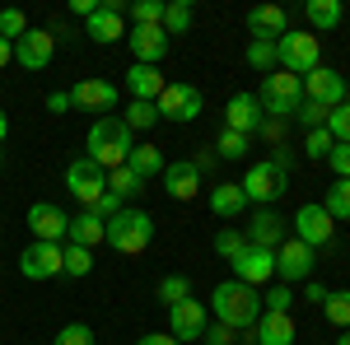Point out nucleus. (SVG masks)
Here are the masks:
<instances>
[{
    "label": "nucleus",
    "mask_w": 350,
    "mask_h": 345,
    "mask_svg": "<svg viewBox=\"0 0 350 345\" xmlns=\"http://www.w3.org/2000/svg\"><path fill=\"white\" fill-rule=\"evenodd\" d=\"M211 313H215V322H224V327L247 331L252 322L262 318V290H252V285H243V280H219L215 290H211Z\"/></svg>",
    "instance_id": "nucleus-1"
},
{
    "label": "nucleus",
    "mask_w": 350,
    "mask_h": 345,
    "mask_svg": "<svg viewBox=\"0 0 350 345\" xmlns=\"http://www.w3.org/2000/svg\"><path fill=\"white\" fill-rule=\"evenodd\" d=\"M131 150H135V140H131V126L122 117H98L89 126V154L84 159H94L103 173L122 168V163L131 159Z\"/></svg>",
    "instance_id": "nucleus-2"
},
{
    "label": "nucleus",
    "mask_w": 350,
    "mask_h": 345,
    "mask_svg": "<svg viewBox=\"0 0 350 345\" xmlns=\"http://www.w3.org/2000/svg\"><path fill=\"white\" fill-rule=\"evenodd\" d=\"M112 252H122V257H140L150 243H154V219L145 210H131V206H122V210L108 219V238H103Z\"/></svg>",
    "instance_id": "nucleus-3"
},
{
    "label": "nucleus",
    "mask_w": 350,
    "mask_h": 345,
    "mask_svg": "<svg viewBox=\"0 0 350 345\" xmlns=\"http://www.w3.org/2000/svg\"><path fill=\"white\" fill-rule=\"evenodd\" d=\"M323 66V42H318V33H308V28H290L280 42H275V70H285V75H308V70H318Z\"/></svg>",
    "instance_id": "nucleus-4"
},
{
    "label": "nucleus",
    "mask_w": 350,
    "mask_h": 345,
    "mask_svg": "<svg viewBox=\"0 0 350 345\" xmlns=\"http://www.w3.org/2000/svg\"><path fill=\"white\" fill-rule=\"evenodd\" d=\"M257 103H262V112H271L275 122H290L299 112V103H304V80H299V75H285V70H271L267 80H262Z\"/></svg>",
    "instance_id": "nucleus-5"
},
{
    "label": "nucleus",
    "mask_w": 350,
    "mask_h": 345,
    "mask_svg": "<svg viewBox=\"0 0 350 345\" xmlns=\"http://www.w3.org/2000/svg\"><path fill=\"white\" fill-rule=\"evenodd\" d=\"M239 187H243L247 201H257V206H275V201L285 196V187H290V168L275 163V159H262V163H252V168L243 173Z\"/></svg>",
    "instance_id": "nucleus-6"
},
{
    "label": "nucleus",
    "mask_w": 350,
    "mask_h": 345,
    "mask_svg": "<svg viewBox=\"0 0 350 345\" xmlns=\"http://www.w3.org/2000/svg\"><path fill=\"white\" fill-rule=\"evenodd\" d=\"M313 266H318V252H313L308 243L285 238L275 247V275H280V285H290V290H295L299 280H304V285L313 280Z\"/></svg>",
    "instance_id": "nucleus-7"
},
{
    "label": "nucleus",
    "mask_w": 350,
    "mask_h": 345,
    "mask_svg": "<svg viewBox=\"0 0 350 345\" xmlns=\"http://www.w3.org/2000/svg\"><path fill=\"white\" fill-rule=\"evenodd\" d=\"M159 122H178V126H187V122H196L201 117V89L187 80H168V89L159 94Z\"/></svg>",
    "instance_id": "nucleus-8"
},
{
    "label": "nucleus",
    "mask_w": 350,
    "mask_h": 345,
    "mask_svg": "<svg viewBox=\"0 0 350 345\" xmlns=\"http://www.w3.org/2000/svg\"><path fill=\"white\" fill-rule=\"evenodd\" d=\"M66 191H70L84 210H89V206H94V201L108 191V173H103L94 159H75L70 168H66Z\"/></svg>",
    "instance_id": "nucleus-9"
},
{
    "label": "nucleus",
    "mask_w": 350,
    "mask_h": 345,
    "mask_svg": "<svg viewBox=\"0 0 350 345\" xmlns=\"http://www.w3.org/2000/svg\"><path fill=\"white\" fill-rule=\"evenodd\" d=\"M290 224H295V234H290V238L308 243L313 252H318V247H327V243L336 238V219H332L323 206H299V215L290 219Z\"/></svg>",
    "instance_id": "nucleus-10"
},
{
    "label": "nucleus",
    "mask_w": 350,
    "mask_h": 345,
    "mask_svg": "<svg viewBox=\"0 0 350 345\" xmlns=\"http://www.w3.org/2000/svg\"><path fill=\"white\" fill-rule=\"evenodd\" d=\"M243 238L252 243V247L275 252L280 243L290 238V219H285V215H275L271 206H257V210H252V219H247V234H243Z\"/></svg>",
    "instance_id": "nucleus-11"
},
{
    "label": "nucleus",
    "mask_w": 350,
    "mask_h": 345,
    "mask_svg": "<svg viewBox=\"0 0 350 345\" xmlns=\"http://www.w3.org/2000/svg\"><path fill=\"white\" fill-rule=\"evenodd\" d=\"M52 56H56V33H47V28H28L24 38L14 42V61L24 66V70H47L52 66Z\"/></svg>",
    "instance_id": "nucleus-12"
},
{
    "label": "nucleus",
    "mask_w": 350,
    "mask_h": 345,
    "mask_svg": "<svg viewBox=\"0 0 350 345\" xmlns=\"http://www.w3.org/2000/svg\"><path fill=\"white\" fill-rule=\"evenodd\" d=\"M126 47L135 52V66H159L163 56H168V47H173V38L159 24H135L126 33Z\"/></svg>",
    "instance_id": "nucleus-13"
},
{
    "label": "nucleus",
    "mask_w": 350,
    "mask_h": 345,
    "mask_svg": "<svg viewBox=\"0 0 350 345\" xmlns=\"http://www.w3.org/2000/svg\"><path fill=\"white\" fill-rule=\"evenodd\" d=\"M304 98L308 103H323V107H341L346 103V75H336L332 66H318L304 75Z\"/></svg>",
    "instance_id": "nucleus-14"
},
{
    "label": "nucleus",
    "mask_w": 350,
    "mask_h": 345,
    "mask_svg": "<svg viewBox=\"0 0 350 345\" xmlns=\"http://www.w3.org/2000/svg\"><path fill=\"white\" fill-rule=\"evenodd\" d=\"M234 280H243V285H252V290H262L271 275H275V252H267V247H243L239 257H234Z\"/></svg>",
    "instance_id": "nucleus-15"
},
{
    "label": "nucleus",
    "mask_w": 350,
    "mask_h": 345,
    "mask_svg": "<svg viewBox=\"0 0 350 345\" xmlns=\"http://www.w3.org/2000/svg\"><path fill=\"white\" fill-rule=\"evenodd\" d=\"M28 229H33V243H61L70 234V215L61 206H52V201H38L28 210Z\"/></svg>",
    "instance_id": "nucleus-16"
},
{
    "label": "nucleus",
    "mask_w": 350,
    "mask_h": 345,
    "mask_svg": "<svg viewBox=\"0 0 350 345\" xmlns=\"http://www.w3.org/2000/svg\"><path fill=\"white\" fill-rule=\"evenodd\" d=\"M19 271H24V280H52V275H61V243H28L19 252Z\"/></svg>",
    "instance_id": "nucleus-17"
},
{
    "label": "nucleus",
    "mask_w": 350,
    "mask_h": 345,
    "mask_svg": "<svg viewBox=\"0 0 350 345\" xmlns=\"http://www.w3.org/2000/svg\"><path fill=\"white\" fill-rule=\"evenodd\" d=\"M295 322H290V313H262V318L247 327V336H239V341L247 345H295Z\"/></svg>",
    "instance_id": "nucleus-18"
},
{
    "label": "nucleus",
    "mask_w": 350,
    "mask_h": 345,
    "mask_svg": "<svg viewBox=\"0 0 350 345\" xmlns=\"http://www.w3.org/2000/svg\"><path fill=\"white\" fill-rule=\"evenodd\" d=\"M262 122H267V112H262V103H257V94H234V98L224 103V126H229V131L257 135Z\"/></svg>",
    "instance_id": "nucleus-19"
},
{
    "label": "nucleus",
    "mask_w": 350,
    "mask_h": 345,
    "mask_svg": "<svg viewBox=\"0 0 350 345\" xmlns=\"http://www.w3.org/2000/svg\"><path fill=\"white\" fill-rule=\"evenodd\" d=\"M84 33H89L94 42H103V47L126 42V19H122V5H98V10L84 19Z\"/></svg>",
    "instance_id": "nucleus-20"
},
{
    "label": "nucleus",
    "mask_w": 350,
    "mask_h": 345,
    "mask_svg": "<svg viewBox=\"0 0 350 345\" xmlns=\"http://www.w3.org/2000/svg\"><path fill=\"white\" fill-rule=\"evenodd\" d=\"M247 33L257 42H280L290 33V14L280 5H257V10H247Z\"/></svg>",
    "instance_id": "nucleus-21"
},
{
    "label": "nucleus",
    "mask_w": 350,
    "mask_h": 345,
    "mask_svg": "<svg viewBox=\"0 0 350 345\" xmlns=\"http://www.w3.org/2000/svg\"><path fill=\"white\" fill-rule=\"evenodd\" d=\"M206 327H211V322H206V308H201L196 299L168 308V336H173V341H201Z\"/></svg>",
    "instance_id": "nucleus-22"
},
{
    "label": "nucleus",
    "mask_w": 350,
    "mask_h": 345,
    "mask_svg": "<svg viewBox=\"0 0 350 345\" xmlns=\"http://www.w3.org/2000/svg\"><path fill=\"white\" fill-rule=\"evenodd\" d=\"M70 107H84V112H112V107H117V84L80 80L75 89H70Z\"/></svg>",
    "instance_id": "nucleus-23"
},
{
    "label": "nucleus",
    "mask_w": 350,
    "mask_h": 345,
    "mask_svg": "<svg viewBox=\"0 0 350 345\" xmlns=\"http://www.w3.org/2000/svg\"><path fill=\"white\" fill-rule=\"evenodd\" d=\"M163 191L173 196V201H191L196 191H201V173H196V163L191 159H178L163 168Z\"/></svg>",
    "instance_id": "nucleus-24"
},
{
    "label": "nucleus",
    "mask_w": 350,
    "mask_h": 345,
    "mask_svg": "<svg viewBox=\"0 0 350 345\" xmlns=\"http://www.w3.org/2000/svg\"><path fill=\"white\" fill-rule=\"evenodd\" d=\"M126 89L135 103H159V94L168 89V80L159 75V66H131L126 70Z\"/></svg>",
    "instance_id": "nucleus-25"
},
{
    "label": "nucleus",
    "mask_w": 350,
    "mask_h": 345,
    "mask_svg": "<svg viewBox=\"0 0 350 345\" xmlns=\"http://www.w3.org/2000/svg\"><path fill=\"white\" fill-rule=\"evenodd\" d=\"M66 238L75 243V247H89V252H94L98 243L108 238V219H98L94 210H80L70 219V234H66Z\"/></svg>",
    "instance_id": "nucleus-26"
},
{
    "label": "nucleus",
    "mask_w": 350,
    "mask_h": 345,
    "mask_svg": "<svg viewBox=\"0 0 350 345\" xmlns=\"http://www.w3.org/2000/svg\"><path fill=\"white\" fill-rule=\"evenodd\" d=\"M126 168H131V173L140 178V182H150V178H163L168 159H163V150H159V145H150V140H145V145H135V150H131Z\"/></svg>",
    "instance_id": "nucleus-27"
},
{
    "label": "nucleus",
    "mask_w": 350,
    "mask_h": 345,
    "mask_svg": "<svg viewBox=\"0 0 350 345\" xmlns=\"http://www.w3.org/2000/svg\"><path fill=\"white\" fill-rule=\"evenodd\" d=\"M304 19H308V33H327L346 19V5L341 0H308L304 5Z\"/></svg>",
    "instance_id": "nucleus-28"
},
{
    "label": "nucleus",
    "mask_w": 350,
    "mask_h": 345,
    "mask_svg": "<svg viewBox=\"0 0 350 345\" xmlns=\"http://www.w3.org/2000/svg\"><path fill=\"white\" fill-rule=\"evenodd\" d=\"M211 210L219 215V219H234V215L247 210V196H243V187L239 182H219L211 187Z\"/></svg>",
    "instance_id": "nucleus-29"
},
{
    "label": "nucleus",
    "mask_w": 350,
    "mask_h": 345,
    "mask_svg": "<svg viewBox=\"0 0 350 345\" xmlns=\"http://www.w3.org/2000/svg\"><path fill=\"white\" fill-rule=\"evenodd\" d=\"M191 19H196L191 0H168V5H163V33H168V38H183L191 28Z\"/></svg>",
    "instance_id": "nucleus-30"
},
{
    "label": "nucleus",
    "mask_w": 350,
    "mask_h": 345,
    "mask_svg": "<svg viewBox=\"0 0 350 345\" xmlns=\"http://www.w3.org/2000/svg\"><path fill=\"white\" fill-rule=\"evenodd\" d=\"M247 150H252V135H239V131H219V140H215V159H229V163H239V159H247Z\"/></svg>",
    "instance_id": "nucleus-31"
},
{
    "label": "nucleus",
    "mask_w": 350,
    "mask_h": 345,
    "mask_svg": "<svg viewBox=\"0 0 350 345\" xmlns=\"http://www.w3.org/2000/svg\"><path fill=\"white\" fill-rule=\"evenodd\" d=\"M154 299H159L163 308H178V303H187V299H191V280H187V275H163L159 290H154Z\"/></svg>",
    "instance_id": "nucleus-32"
},
{
    "label": "nucleus",
    "mask_w": 350,
    "mask_h": 345,
    "mask_svg": "<svg viewBox=\"0 0 350 345\" xmlns=\"http://www.w3.org/2000/svg\"><path fill=\"white\" fill-rule=\"evenodd\" d=\"M89 271H94V252L66 243V247H61V275H75V280H80V275H89Z\"/></svg>",
    "instance_id": "nucleus-33"
},
{
    "label": "nucleus",
    "mask_w": 350,
    "mask_h": 345,
    "mask_svg": "<svg viewBox=\"0 0 350 345\" xmlns=\"http://www.w3.org/2000/svg\"><path fill=\"white\" fill-rule=\"evenodd\" d=\"M323 318L336 327V331H350V290H332L323 303Z\"/></svg>",
    "instance_id": "nucleus-34"
},
{
    "label": "nucleus",
    "mask_w": 350,
    "mask_h": 345,
    "mask_svg": "<svg viewBox=\"0 0 350 345\" xmlns=\"http://www.w3.org/2000/svg\"><path fill=\"white\" fill-rule=\"evenodd\" d=\"M323 210L332 215V219H350V178H336V182L327 187Z\"/></svg>",
    "instance_id": "nucleus-35"
},
{
    "label": "nucleus",
    "mask_w": 350,
    "mask_h": 345,
    "mask_svg": "<svg viewBox=\"0 0 350 345\" xmlns=\"http://www.w3.org/2000/svg\"><path fill=\"white\" fill-rule=\"evenodd\" d=\"M108 191L126 201V196H140V191H145V182H140V178H135L131 168L122 163V168H112V173H108Z\"/></svg>",
    "instance_id": "nucleus-36"
},
{
    "label": "nucleus",
    "mask_w": 350,
    "mask_h": 345,
    "mask_svg": "<svg viewBox=\"0 0 350 345\" xmlns=\"http://www.w3.org/2000/svg\"><path fill=\"white\" fill-rule=\"evenodd\" d=\"M243 61L252 66V70H262V75H271L275 70V42H247V52H243Z\"/></svg>",
    "instance_id": "nucleus-37"
},
{
    "label": "nucleus",
    "mask_w": 350,
    "mask_h": 345,
    "mask_svg": "<svg viewBox=\"0 0 350 345\" xmlns=\"http://www.w3.org/2000/svg\"><path fill=\"white\" fill-rule=\"evenodd\" d=\"M122 122H126L131 131H154V126H159V107L154 103H131Z\"/></svg>",
    "instance_id": "nucleus-38"
},
{
    "label": "nucleus",
    "mask_w": 350,
    "mask_h": 345,
    "mask_svg": "<svg viewBox=\"0 0 350 345\" xmlns=\"http://www.w3.org/2000/svg\"><path fill=\"white\" fill-rule=\"evenodd\" d=\"M295 117H299V126H304V131H323V126H327V117H332V107H323V103H308V98H304Z\"/></svg>",
    "instance_id": "nucleus-39"
},
{
    "label": "nucleus",
    "mask_w": 350,
    "mask_h": 345,
    "mask_svg": "<svg viewBox=\"0 0 350 345\" xmlns=\"http://www.w3.org/2000/svg\"><path fill=\"white\" fill-rule=\"evenodd\" d=\"M327 131L336 145H350V98L341 107H332V117H327Z\"/></svg>",
    "instance_id": "nucleus-40"
},
{
    "label": "nucleus",
    "mask_w": 350,
    "mask_h": 345,
    "mask_svg": "<svg viewBox=\"0 0 350 345\" xmlns=\"http://www.w3.org/2000/svg\"><path fill=\"white\" fill-rule=\"evenodd\" d=\"M24 33H28L24 10H0V38H5V42H19Z\"/></svg>",
    "instance_id": "nucleus-41"
},
{
    "label": "nucleus",
    "mask_w": 350,
    "mask_h": 345,
    "mask_svg": "<svg viewBox=\"0 0 350 345\" xmlns=\"http://www.w3.org/2000/svg\"><path fill=\"white\" fill-rule=\"evenodd\" d=\"M290 303H295V290L290 285H271L262 294V313H290Z\"/></svg>",
    "instance_id": "nucleus-42"
},
{
    "label": "nucleus",
    "mask_w": 350,
    "mask_h": 345,
    "mask_svg": "<svg viewBox=\"0 0 350 345\" xmlns=\"http://www.w3.org/2000/svg\"><path fill=\"white\" fill-rule=\"evenodd\" d=\"M243 247H247V238H243L239 229H219V234H215V252L224 257V262H234Z\"/></svg>",
    "instance_id": "nucleus-43"
},
{
    "label": "nucleus",
    "mask_w": 350,
    "mask_h": 345,
    "mask_svg": "<svg viewBox=\"0 0 350 345\" xmlns=\"http://www.w3.org/2000/svg\"><path fill=\"white\" fill-rule=\"evenodd\" d=\"M163 5H168V0H135L131 19H135V24H159L163 28Z\"/></svg>",
    "instance_id": "nucleus-44"
},
{
    "label": "nucleus",
    "mask_w": 350,
    "mask_h": 345,
    "mask_svg": "<svg viewBox=\"0 0 350 345\" xmlns=\"http://www.w3.org/2000/svg\"><path fill=\"white\" fill-rule=\"evenodd\" d=\"M332 145H336V140H332V131H308L304 135V154H308V159H327V154H332Z\"/></svg>",
    "instance_id": "nucleus-45"
},
{
    "label": "nucleus",
    "mask_w": 350,
    "mask_h": 345,
    "mask_svg": "<svg viewBox=\"0 0 350 345\" xmlns=\"http://www.w3.org/2000/svg\"><path fill=\"white\" fill-rule=\"evenodd\" d=\"M52 345H94V331H89L84 322H70V327H61V331H56Z\"/></svg>",
    "instance_id": "nucleus-46"
},
{
    "label": "nucleus",
    "mask_w": 350,
    "mask_h": 345,
    "mask_svg": "<svg viewBox=\"0 0 350 345\" xmlns=\"http://www.w3.org/2000/svg\"><path fill=\"white\" fill-rule=\"evenodd\" d=\"M239 341V331L234 327H224V322H215V327H206L201 331V345H234Z\"/></svg>",
    "instance_id": "nucleus-47"
},
{
    "label": "nucleus",
    "mask_w": 350,
    "mask_h": 345,
    "mask_svg": "<svg viewBox=\"0 0 350 345\" xmlns=\"http://www.w3.org/2000/svg\"><path fill=\"white\" fill-rule=\"evenodd\" d=\"M327 163H332V173H336V178H350V145H332Z\"/></svg>",
    "instance_id": "nucleus-48"
},
{
    "label": "nucleus",
    "mask_w": 350,
    "mask_h": 345,
    "mask_svg": "<svg viewBox=\"0 0 350 345\" xmlns=\"http://www.w3.org/2000/svg\"><path fill=\"white\" fill-rule=\"evenodd\" d=\"M89 210L98 215V219H112V215L122 210V196H112V191H103V196H98V201H94Z\"/></svg>",
    "instance_id": "nucleus-49"
},
{
    "label": "nucleus",
    "mask_w": 350,
    "mask_h": 345,
    "mask_svg": "<svg viewBox=\"0 0 350 345\" xmlns=\"http://www.w3.org/2000/svg\"><path fill=\"white\" fill-rule=\"evenodd\" d=\"M327 285H318V280H308V285H304V299H308V303H327Z\"/></svg>",
    "instance_id": "nucleus-50"
},
{
    "label": "nucleus",
    "mask_w": 350,
    "mask_h": 345,
    "mask_svg": "<svg viewBox=\"0 0 350 345\" xmlns=\"http://www.w3.org/2000/svg\"><path fill=\"white\" fill-rule=\"evenodd\" d=\"M135 345H183V341H173L168 331H150V336H140Z\"/></svg>",
    "instance_id": "nucleus-51"
},
{
    "label": "nucleus",
    "mask_w": 350,
    "mask_h": 345,
    "mask_svg": "<svg viewBox=\"0 0 350 345\" xmlns=\"http://www.w3.org/2000/svg\"><path fill=\"white\" fill-rule=\"evenodd\" d=\"M191 163H196V173H211V168H215V150H201Z\"/></svg>",
    "instance_id": "nucleus-52"
},
{
    "label": "nucleus",
    "mask_w": 350,
    "mask_h": 345,
    "mask_svg": "<svg viewBox=\"0 0 350 345\" xmlns=\"http://www.w3.org/2000/svg\"><path fill=\"white\" fill-rule=\"evenodd\" d=\"M66 107H70V94H52L47 98V112H66Z\"/></svg>",
    "instance_id": "nucleus-53"
},
{
    "label": "nucleus",
    "mask_w": 350,
    "mask_h": 345,
    "mask_svg": "<svg viewBox=\"0 0 350 345\" xmlns=\"http://www.w3.org/2000/svg\"><path fill=\"white\" fill-rule=\"evenodd\" d=\"M94 10H98V5H94V0H70V14H84V19H89V14H94Z\"/></svg>",
    "instance_id": "nucleus-54"
},
{
    "label": "nucleus",
    "mask_w": 350,
    "mask_h": 345,
    "mask_svg": "<svg viewBox=\"0 0 350 345\" xmlns=\"http://www.w3.org/2000/svg\"><path fill=\"white\" fill-rule=\"evenodd\" d=\"M10 61H14V42H5V38H0V70H5Z\"/></svg>",
    "instance_id": "nucleus-55"
},
{
    "label": "nucleus",
    "mask_w": 350,
    "mask_h": 345,
    "mask_svg": "<svg viewBox=\"0 0 350 345\" xmlns=\"http://www.w3.org/2000/svg\"><path fill=\"white\" fill-rule=\"evenodd\" d=\"M5 135H10V117L0 112V145H5Z\"/></svg>",
    "instance_id": "nucleus-56"
},
{
    "label": "nucleus",
    "mask_w": 350,
    "mask_h": 345,
    "mask_svg": "<svg viewBox=\"0 0 350 345\" xmlns=\"http://www.w3.org/2000/svg\"><path fill=\"white\" fill-rule=\"evenodd\" d=\"M336 345H350V331H346V336H336Z\"/></svg>",
    "instance_id": "nucleus-57"
},
{
    "label": "nucleus",
    "mask_w": 350,
    "mask_h": 345,
    "mask_svg": "<svg viewBox=\"0 0 350 345\" xmlns=\"http://www.w3.org/2000/svg\"><path fill=\"white\" fill-rule=\"evenodd\" d=\"M346 94H350V80H346Z\"/></svg>",
    "instance_id": "nucleus-58"
}]
</instances>
